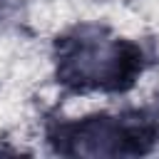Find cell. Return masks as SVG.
Listing matches in <instances>:
<instances>
[{
    "mask_svg": "<svg viewBox=\"0 0 159 159\" xmlns=\"http://www.w3.org/2000/svg\"><path fill=\"white\" fill-rule=\"evenodd\" d=\"M119 55L104 42H87L70 57V70L84 80H104L117 72Z\"/></svg>",
    "mask_w": 159,
    "mask_h": 159,
    "instance_id": "6da1fadb",
    "label": "cell"
},
{
    "mask_svg": "<svg viewBox=\"0 0 159 159\" xmlns=\"http://www.w3.org/2000/svg\"><path fill=\"white\" fill-rule=\"evenodd\" d=\"M75 152L84 157H109L119 152V134L107 122H94L80 129L75 139Z\"/></svg>",
    "mask_w": 159,
    "mask_h": 159,
    "instance_id": "7a4b0ae2",
    "label": "cell"
}]
</instances>
